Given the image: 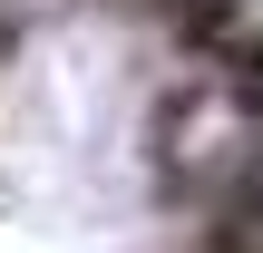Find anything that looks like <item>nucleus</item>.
Returning a JSON list of instances; mask_svg holds the SVG:
<instances>
[{"label":"nucleus","instance_id":"nucleus-1","mask_svg":"<svg viewBox=\"0 0 263 253\" xmlns=\"http://www.w3.org/2000/svg\"><path fill=\"white\" fill-rule=\"evenodd\" d=\"M0 253H263V0H0Z\"/></svg>","mask_w":263,"mask_h":253}]
</instances>
